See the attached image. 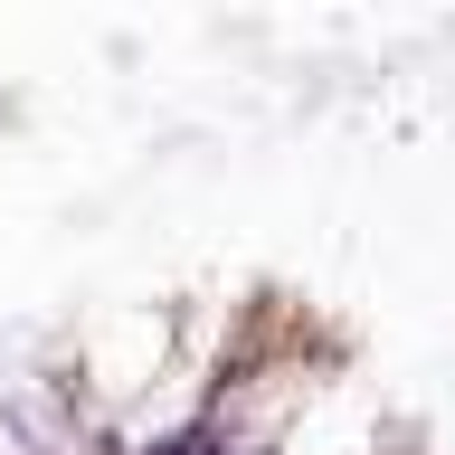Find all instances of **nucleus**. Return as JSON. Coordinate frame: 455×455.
<instances>
[]
</instances>
